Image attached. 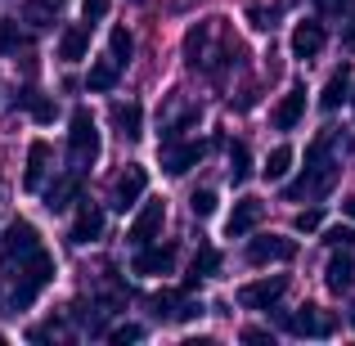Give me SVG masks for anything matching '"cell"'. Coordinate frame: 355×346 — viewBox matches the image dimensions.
I'll use <instances>...</instances> for the list:
<instances>
[{"instance_id": "42", "label": "cell", "mask_w": 355, "mask_h": 346, "mask_svg": "<svg viewBox=\"0 0 355 346\" xmlns=\"http://www.w3.org/2000/svg\"><path fill=\"white\" fill-rule=\"evenodd\" d=\"M0 306H5V297H0Z\"/></svg>"}, {"instance_id": "7", "label": "cell", "mask_w": 355, "mask_h": 346, "mask_svg": "<svg viewBox=\"0 0 355 346\" xmlns=\"http://www.w3.org/2000/svg\"><path fill=\"white\" fill-rule=\"evenodd\" d=\"M162 220H166V202L162 198H144V211L130 220V234H126V239L135 243V248H144V243H153L157 234H162Z\"/></svg>"}, {"instance_id": "31", "label": "cell", "mask_w": 355, "mask_h": 346, "mask_svg": "<svg viewBox=\"0 0 355 346\" xmlns=\"http://www.w3.org/2000/svg\"><path fill=\"white\" fill-rule=\"evenodd\" d=\"M202 41H207V23H193L189 41H184V54H189V63H198V50H202Z\"/></svg>"}, {"instance_id": "3", "label": "cell", "mask_w": 355, "mask_h": 346, "mask_svg": "<svg viewBox=\"0 0 355 346\" xmlns=\"http://www.w3.org/2000/svg\"><path fill=\"white\" fill-rule=\"evenodd\" d=\"M36 248H41V234L27 225V220H14L5 230V239H0V270H18Z\"/></svg>"}, {"instance_id": "9", "label": "cell", "mask_w": 355, "mask_h": 346, "mask_svg": "<svg viewBox=\"0 0 355 346\" xmlns=\"http://www.w3.org/2000/svg\"><path fill=\"white\" fill-rule=\"evenodd\" d=\"M144 189H148V175H144V166H126V171H121V180H117L113 207H117V211H130L135 202H144Z\"/></svg>"}, {"instance_id": "1", "label": "cell", "mask_w": 355, "mask_h": 346, "mask_svg": "<svg viewBox=\"0 0 355 346\" xmlns=\"http://www.w3.org/2000/svg\"><path fill=\"white\" fill-rule=\"evenodd\" d=\"M18 275V284H14V293H9V306H18V311H27V306L36 302V297L50 288V279H54V257L45 248H36L32 257L23 261V266L14 270Z\"/></svg>"}, {"instance_id": "14", "label": "cell", "mask_w": 355, "mask_h": 346, "mask_svg": "<svg viewBox=\"0 0 355 346\" xmlns=\"http://www.w3.org/2000/svg\"><path fill=\"white\" fill-rule=\"evenodd\" d=\"M99 234H104V211H99L95 202H86V207L77 211V220H72V243L86 248V243H95Z\"/></svg>"}, {"instance_id": "29", "label": "cell", "mask_w": 355, "mask_h": 346, "mask_svg": "<svg viewBox=\"0 0 355 346\" xmlns=\"http://www.w3.org/2000/svg\"><path fill=\"white\" fill-rule=\"evenodd\" d=\"M324 243H329L333 252H338V248H351V243H355V230L351 225H333V230H324Z\"/></svg>"}, {"instance_id": "17", "label": "cell", "mask_w": 355, "mask_h": 346, "mask_svg": "<svg viewBox=\"0 0 355 346\" xmlns=\"http://www.w3.org/2000/svg\"><path fill=\"white\" fill-rule=\"evenodd\" d=\"M324 279H329V288H333V293H347V288L355 284V257H351L347 248H338V257L329 261Z\"/></svg>"}, {"instance_id": "38", "label": "cell", "mask_w": 355, "mask_h": 346, "mask_svg": "<svg viewBox=\"0 0 355 346\" xmlns=\"http://www.w3.org/2000/svg\"><path fill=\"white\" fill-rule=\"evenodd\" d=\"M243 342H248V346H252V342L266 346V342H270V333H266V329H243Z\"/></svg>"}, {"instance_id": "4", "label": "cell", "mask_w": 355, "mask_h": 346, "mask_svg": "<svg viewBox=\"0 0 355 346\" xmlns=\"http://www.w3.org/2000/svg\"><path fill=\"white\" fill-rule=\"evenodd\" d=\"M284 293H288V279L270 275V279H252V284H243L234 293V302L243 306V311H275Z\"/></svg>"}, {"instance_id": "19", "label": "cell", "mask_w": 355, "mask_h": 346, "mask_svg": "<svg viewBox=\"0 0 355 346\" xmlns=\"http://www.w3.org/2000/svg\"><path fill=\"white\" fill-rule=\"evenodd\" d=\"M117 81H121V63L113 59V63H108V59H99L95 63V68H90V77H86V86L90 90H95V95H108V90H113L117 86Z\"/></svg>"}, {"instance_id": "28", "label": "cell", "mask_w": 355, "mask_h": 346, "mask_svg": "<svg viewBox=\"0 0 355 346\" xmlns=\"http://www.w3.org/2000/svg\"><path fill=\"white\" fill-rule=\"evenodd\" d=\"M23 45V32H18L14 18H0V50H18Z\"/></svg>"}, {"instance_id": "24", "label": "cell", "mask_w": 355, "mask_h": 346, "mask_svg": "<svg viewBox=\"0 0 355 346\" xmlns=\"http://www.w3.org/2000/svg\"><path fill=\"white\" fill-rule=\"evenodd\" d=\"M77 193H81V180H77V175H68V180H59V184H54L50 193H45V198H50V211H68V202L77 198Z\"/></svg>"}, {"instance_id": "10", "label": "cell", "mask_w": 355, "mask_h": 346, "mask_svg": "<svg viewBox=\"0 0 355 346\" xmlns=\"http://www.w3.org/2000/svg\"><path fill=\"white\" fill-rule=\"evenodd\" d=\"M171 266H175V252L171 248H153V243L135 248V261H130L135 275H171Z\"/></svg>"}, {"instance_id": "41", "label": "cell", "mask_w": 355, "mask_h": 346, "mask_svg": "<svg viewBox=\"0 0 355 346\" xmlns=\"http://www.w3.org/2000/svg\"><path fill=\"white\" fill-rule=\"evenodd\" d=\"M351 104H355V86H351Z\"/></svg>"}, {"instance_id": "11", "label": "cell", "mask_w": 355, "mask_h": 346, "mask_svg": "<svg viewBox=\"0 0 355 346\" xmlns=\"http://www.w3.org/2000/svg\"><path fill=\"white\" fill-rule=\"evenodd\" d=\"M45 175H50V144L45 139H36L32 148H27V166H23V189L36 193L45 184Z\"/></svg>"}, {"instance_id": "36", "label": "cell", "mask_w": 355, "mask_h": 346, "mask_svg": "<svg viewBox=\"0 0 355 346\" xmlns=\"http://www.w3.org/2000/svg\"><path fill=\"white\" fill-rule=\"evenodd\" d=\"M198 315H207V306H202V302H184L175 320H184V324H189V320H198Z\"/></svg>"}, {"instance_id": "26", "label": "cell", "mask_w": 355, "mask_h": 346, "mask_svg": "<svg viewBox=\"0 0 355 346\" xmlns=\"http://www.w3.org/2000/svg\"><path fill=\"white\" fill-rule=\"evenodd\" d=\"M108 45H113V59L121 63V68H126V63H130V50H135V41H130V32H126V27H113V36H108Z\"/></svg>"}, {"instance_id": "16", "label": "cell", "mask_w": 355, "mask_h": 346, "mask_svg": "<svg viewBox=\"0 0 355 346\" xmlns=\"http://www.w3.org/2000/svg\"><path fill=\"white\" fill-rule=\"evenodd\" d=\"M86 50H90V23H77V27H68V32L59 36V59L63 63L86 59Z\"/></svg>"}, {"instance_id": "8", "label": "cell", "mask_w": 355, "mask_h": 346, "mask_svg": "<svg viewBox=\"0 0 355 346\" xmlns=\"http://www.w3.org/2000/svg\"><path fill=\"white\" fill-rule=\"evenodd\" d=\"M207 153V144L202 139H180V144H166L162 148V171L166 175H184L198 166V157Z\"/></svg>"}, {"instance_id": "25", "label": "cell", "mask_w": 355, "mask_h": 346, "mask_svg": "<svg viewBox=\"0 0 355 346\" xmlns=\"http://www.w3.org/2000/svg\"><path fill=\"white\" fill-rule=\"evenodd\" d=\"M252 171V157H248V144H230V175H234V184L248 180Z\"/></svg>"}, {"instance_id": "35", "label": "cell", "mask_w": 355, "mask_h": 346, "mask_svg": "<svg viewBox=\"0 0 355 346\" xmlns=\"http://www.w3.org/2000/svg\"><path fill=\"white\" fill-rule=\"evenodd\" d=\"M81 14H86V23H99V18L108 14V0H86V5H81Z\"/></svg>"}, {"instance_id": "6", "label": "cell", "mask_w": 355, "mask_h": 346, "mask_svg": "<svg viewBox=\"0 0 355 346\" xmlns=\"http://www.w3.org/2000/svg\"><path fill=\"white\" fill-rule=\"evenodd\" d=\"M293 257L297 248L284 234H261V239L248 243V266H275V261H293Z\"/></svg>"}, {"instance_id": "34", "label": "cell", "mask_w": 355, "mask_h": 346, "mask_svg": "<svg viewBox=\"0 0 355 346\" xmlns=\"http://www.w3.org/2000/svg\"><path fill=\"white\" fill-rule=\"evenodd\" d=\"M139 338H144V329H139V324H121V329L108 333V342H139Z\"/></svg>"}, {"instance_id": "13", "label": "cell", "mask_w": 355, "mask_h": 346, "mask_svg": "<svg viewBox=\"0 0 355 346\" xmlns=\"http://www.w3.org/2000/svg\"><path fill=\"white\" fill-rule=\"evenodd\" d=\"M261 198H239L234 202V211H230V220H225V234L230 239H243V234H252V225L261 220Z\"/></svg>"}, {"instance_id": "2", "label": "cell", "mask_w": 355, "mask_h": 346, "mask_svg": "<svg viewBox=\"0 0 355 346\" xmlns=\"http://www.w3.org/2000/svg\"><path fill=\"white\" fill-rule=\"evenodd\" d=\"M68 157L77 162V171L95 166V157H99V130H95V113H90V108H77V113H72V130H68Z\"/></svg>"}, {"instance_id": "27", "label": "cell", "mask_w": 355, "mask_h": 346, "mask_svg": "<svg viewBox=\"0 0 355 346\" xmlns=\"http://www.w3.org/2000/svg\"><path fill=\"white\" fill-rule=\"evenodd\" d=\"M180 306H184V297H180V293H157V297H153L157 320H175V315H180Z\"/></svg>"}, {"instance_id": "22", "label": "cell", "mask_w": 355, "mask_h": 346, "mask_svg": "<svg viewBox=\"0 0 355 346\" xmlns=\"http://www.w3.org/2000/svg\"><path fill=\"white\" fill-rule=\"evenodd\" d=\"M288 171H293V148H288V144L270 148V157H266V166H261V175H266V180H284Z\"/></svg>"}, {"instance_id": "30", "label": "cell", "mask_w": 355, "mask_h": 346, "mask_svg": "<svg viewBox=\"0 0 355 346\" xmlns=\"http://www.w3.org/2000/svg\"><path fill=\"white\" fill-rule=\"evenodd\" d=\"M27 113H32L36 121H41V126H50V121H54V117H59V108H54V104H50V99H41V95H36V99H32V104H27Z\"/></svg>"}, {"instance_id": "21", "label": "cell", "mask_w": 355, "mask_h": 346, "mask_svg": "<svg viewBox=\"0 0 355 346\" xmlns=\"http://www.w3.org/2000/svg\"><path fill=\"white\" fill-rule=\"evenodd\" d=\"M113 117H117L121 139H139V135H144V113H139L135 104H117V108H113Z\"/></svg>"}, {"instance_id": "33", "label": "cell", "mask_w": 355, "mask_h": 346, "mask_svg": "<svg viewBox=\"0 0 355 346\" xmlns=\"http://www.w3.org/2000/svg\"><path fill=\"white\" fill-rule=\"evenodd\" d=\"M248 23L266 32V27H275V9H266V5H248Z\"/></svg>"}, {"instance_id": "40", "label": "cell", "mask_w": 355, "mask_h": 346, "mask_svg": "<svg viewBox=\"0 0 355 346\" xmlns=\"http://www.w3.org/2000/svg\"><path fill=\"white\" fill-rule=\"evenodd\" d=\"M347 216H351V220H355V198H351V202H347Z\"/></svg>"}, {"instance_id": "32", "label": "cell", "mask_w": 355, "mask_h": 346, "mask_svg": "<svg viewBox=\"0 0 355 346\" xmlns=\"http://www.w3.org/2000/svg\"><path fill=\"white\" fill-rule=\"evenodd\" d=\"M189 202H193V216H211V211H216V193L211 189H198Z\"/></svg>"}, {"instance_id": "15", "label": "cell", "mask_w": 355, "mask_h": 346, "mask_svg": "<svg viewBox=\"0 0 355 346\" xmlns=\"http://www.w3.org/2000/svg\"><path fill=\"white\" fill-rule=\"evenodd\" d=\"M302 113H306V90L293 86L284 99H279V108H275V130H293L297 121H302Z\"/></svg>"}, {"instance_id": "18", "label": "cell", "mask_w": 355, "mask_h": 346, "mask_svg": "<svg viewBox=\"0 0 355 346\" xmlns=\"http://www.w3.org/2000/svg\"><path fill=\"white\" fill-rule=\"evenodd\" d=\"M347 99H351V68H338L329 77V86H324L320 104H324V113H333V108H342Z\"/></svg>"}, {"instance_id": "37", "label": "cell", "mask_w": 355, "mask_h": 346, "mask_svg": "<svg viewBox=\"0 0 355 346\" xmlns=\"http://www.w3.org/2000/svg\"><path fill=\"white\" fill-rule=\"evenodd\" d=\"M297 230H302V234L320 230V211H302V216H297Z\"/></svg>"}, {"instance_id": "20", "label": "cell", "mask_w": 355, "mask_h": 346, "mask_svg": "<svg viewBox=\"0 0 355 346\" xmlns=\"http://www.w3.org/2000/svg\"><path fill=\"white\" fill-rule=\"evenodd\" d=\"M63 5H68V0H27V5H23V18L32 27H50L54 18H59Z\"/></svg>"}, {"instance_id": "5", "label": "cell", "mask_w": 355, "mask_h": 346, "mask_svg": "<svg viewBox=\"0 0 355 346\" xmlns=\"http://www.w3.org/2000/svg\"><path fill=\"white\" fill-rule=\"evenodd\" d=\"M279 324H288V333H297V338H329L333 333V320L315 302H306L297 315H279Z\"/></svg>"}, {"instance_id": "23", "label": "cell", "mask_w": 355, "mask_h": 346, "mask_svg": "<svg viewBox=\"0 0 355 346\" xmlns=\"http://www.w3.org/2000/svg\"><path fill=\"white\" fill-rule=\"evenodd\" d=\"M225 266V261H220V252L211 248H198V257H193V270H189V284H198V279H207V275H216V270Z\"/></svg>"}, {"instance_id": "12", "label": "cell", "mask_w": 355, "mask_h": 346, "mask_svg": "<svg viewBox=\"0 0 355 346\" xmlns=\"http://www.w3.org/2000/svg\"><path fill=\"white\" fill-rule=\"evenodd\" d=\"M320 50H324V23L302 18V23L293 27V54H297V59H315Z\"/></svg>"}, {"instance_id": "39", "label": "cell", "mask_w": 355, "mask_h": 346, "mask_svg": "<svg viewBox=\"0 0 355 346\" xmlns=\"http://www.w3.org/2000/svg\"><path fill=\"white\" fill-rule=\"evenodd\" d=\"M315 5H320L324 14H333V9H351V0H315Z\"/></svg>"}]
</instances>
